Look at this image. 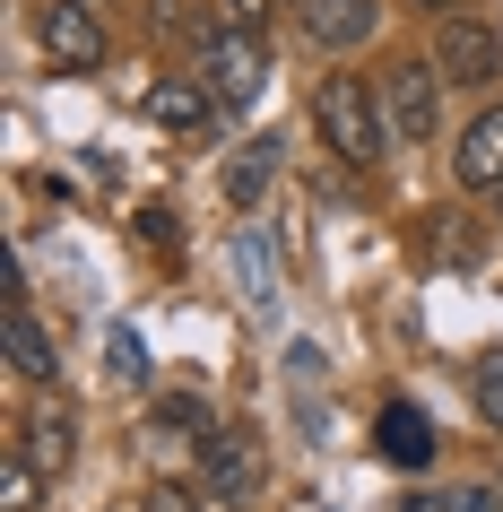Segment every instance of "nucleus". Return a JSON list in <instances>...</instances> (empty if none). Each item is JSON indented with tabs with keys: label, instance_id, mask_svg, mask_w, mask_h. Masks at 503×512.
I'll return each instance as SVG.
<instances>
[{
	"label": "nucleus",
	"instance_id": "f257e3e1",
	"mask_svg": "<svg viewBox=\"0 0 503 512\" xmlns=\"http://www.w3.org/2000/svg\"><path fill=\"white\" fill-rule=\"evenodd\" d=\"M313 122H321V139H330L347 165H373V157H382V139H391L365 79H321L313 87Z\"/></svg>",
	"mask_w": 503,
	"mask_h": 512
},
{
	"label": "nucleus",
	"instance_id": "f03ea898",
	"mask_svg": "<svg viewBox=\"0 0 503 512\" xmlns=\"http://www.w3.org/2000/svg\"><path fill=\"white\" fill-rule=\"evenodd\" d=\"M200 87H209L226 113L252 105V96L269 87V44H261V35H243V27H209V35H200Z\"/></svg>",
	"mask_w": 503,
	"mask_h": 512
},
{
	"label": "nucleus",
	"instance_id": "7ed1b4c3",
	"mask_svg": "<svg viewBox=\"0 0 503 512\" xmlns=\"http://www.w3.org/2000/svg\"><path fill=\"white\" fill-rule=\"evenodd\" d=\"M261 486H269V452H261V434H243V426L200 434V495H209V504H252Z\"/></svg>",
	"mask_w": 503,
	"mask_h": 512
},
{
	"label": "nucleus",
	"instance_id": "20e7f679",
	"mask_svg": "<svg viewBox=\"0 0 503 512\" xmlns=\"http://www.w3.org/2000/svg\"><path fill=\"white\" fill-rule=\"evenodd\" d=\"M373 105H382V131L417 148V139H434V122H443V70H434V61H399V70H382Z\"/></svg>",
	"mask_w": 503,
	"mask_h": 512
},
{
	"label": "nucleus",
	"instance_id": "39448f33",
	"mask_svg": "<svg viewBox=\"0 0 503 512\" xmlns=\"http://www.w3.org/2000/svg\"><path fill=\"white\" fill-rule=\"evenodd\" d=\"M35 35H44V53H53L61 70H105L113 61V35H105V18H96L87 0H44Z\"/></svg>",
	"mask_w": 503,
	"mask_h": 512
},
{
	"label": "nucleus",
	"instance_id": "423d86ee",
	"mask_svg": "<svg viewBox=\"0 0 503 512\" xmlns=\"http://www.w3.org/2000/svg\"><path fill=\"white\" fill-rule=\"evenodd\" d=\"M434 70L460 79V87L495 79V70H503V35L486 27V18H443V35H434Z\"/></svg>",
	"mask_w": 503,
	"mask_h": 512
},
{
	"label": "nucleus",
	"instance_id": "0eeeda50",
	"mask_svg": "<svg viewBox=\"0 0 503 512\" xmlns=\"http://www.w3.org/2000/svg\"><path fill=\"white\" fill-rule=\"evenodd\" d=\"M451 183L460 191H503V105H486L460 131V148H451Z\"/></svg>",
	"mask_w": 503,
	"mask_h": 512
},
{
	"label": "nucleus",
	"instance_id": "6e6552de",
	"mask_svg": "<svg viewBox=\"0 0 503 512\" xmlns=\"http://www.w3.org/2000/svg\"><path fill=\"white\" fill-rule=\"evenodd\" d=\"M148 113H157L165 131H183V139H209L217 122H226V105H217L200 79H157L148 87Z\"/></svg>",
	"mask_w": 503,
	"mask_h": 512
},
{
	"label": "nucleus",
	"instance_id": "1a4fd4ad",
	"mask_svg": "<svg viewBox=\"0 0 503 512\" xmlns=\"http://www.w3.org/2000/svg\"><path fill=\"white\" fill-rule=\"evenodd\" d=\"M373 452L391 460V469H425V460H434V426H425V408L391 400L382 417H373Z\"/></svg>",
	"mask_w": 503,
	"mask_h": 512
},
{
	"label": "nucleus",
	"instance_id": "9d476101",
	"mask_svg": "<svg viewBox=\"0 0 503 512\" xmlns=\"http://www.w3.org/2000/svg\"><path fill=\"white\" fill-rule=\"evenodd\" d=\"M304 35L321 53H356L373 35V0H304Z\"/></svg>",
	"mask_w": 503,
	"mask_h": 512
},
{
	"label": "nucleus",
	"instance_id": "9b49d317",
	"mask_svg": "<svg viewBox=\"0 0 503 512\" xmlns=\"http://www.w3.org/2000/svg\"><path fill=\"white\" fill-rule=\"evenodd\" d=\"M9 374H18V382H44V374H53V330L35 322L27 296H9Z\"/></svg>",
	"mask_w": 503,
	"mask_h": 512
},
{
	"label": "nucleus",
	"instance_id": "f8f14e48",
	"mask_svg": "<svg viewBox=\"0 0 503 512\" xmlns=\"http://www.w3.org/2000/svg\"><path fill=\"white\" fill-rule=\"evenodd\" d=\"M217 183H226V200H235V209H261V191L278 183V139H243Z\"/></svg>",
	"mask_w": 503,
	"mask_h": 512
},
{
	"label": "nucleus",
	"instance_id": "ddd939ff",
	"mask_svg": "<svg viewBox=\"0 0 503 512\" xmlns=\"http://www.w3.org/2000/svg\"><path fill=\"white\" fill-rule=\"evenodd\" d=\"M18 452H27L44 478H61V469H70V452H79V434H70V408H35L27 426H18Z\"/></svg>",
	"mask_w": 503,
	"mask_h": 512
},
{
	"label": "nucleus",
	"instance_id": "4468645a",
	"mask_svg": "<svg viewBox=\"0 0 503 512\" xmlns=\"http://www.w3.org/2000/svg\"><path fill=\"white\" fill-rule=\"evenodd\" d=\"M235 278H243V296H252V304H278V261H269L261 226H243V235H235Z\"/></svg>",
	"mask_w": 503,
	"mask_h": 512
},
{
	"label": "nucleus",
	"instance_id": "2eb2a0df",
	"mask_svg": "<svg viewBox=\"0 0 503 512\" xmlns=\"http://www.w3.org/2000/svg\"><path fill=\"white\" fill-rule=\"evenodd\" d=\"M469 408H477V426L503 434V348H477V365H469Z\"/></svg>",
	"mask_w": 503,
	"mask_h": 512
},
{
	"label": "nucleus",
	"instance_id": "dca6fc26",
	"mask_svg": "<svg viewBox=\"0 0 503 512\" xmlns=\"http://www.w3.org/2000/svg\"><path fill=\"white\" fill-rule=\"evenodd\" d=\"M35 504H44V469L27 452H9L0 460V512H35Z\"/></svg>",
	"mask_w": 503,
	"mask_h": 512
},
{
	"label": "nucleus",
	"instance_id": "f3484780",
	"mask_svg": "<svg viewBox=\"0 0 503 512\" xmlns=\"http://www.w3.org/2000/svg\"><path fill=\"white\" fill-rule=\"evenodd\" d=\"M105 374H113V382H148V339H139L131 322L105 330Z\"/></svg>",
	"mask_w": 503,
	"mask_h": 512
},
{
	"label": "nucleus",
	"instance_id": "a211bd4d",
	"mask_svg": "<svg viewBox=\"0 0 503 512\" xmlns=\"http://www.w3.org/2000/svg\"><path fill=\"white\" fill-rule=\"evenodd\" d=\"M157 426L165 434H217V417H209L200 391H165V400H157Z\"/></svg>",
	"mask_w": 503,
	"mask_h": 512
},
{
	"label": "nucleus",
	"instance_id": "6ab92c4d",
	"mask_svg": "<svg viewBox=\"0 0 503 512\" xmlns=\"http://www.w3.org/2000/svg\"><path fill=\"white\" fill-rule=\"evenodd\" d=\"M139 512H200V486H183V478H157L148 495H139Z\"/></svg>",
	"mask_w": 503,
	"mask_h": 512
},
{
	"label": "nucleus",
	"instance_id": "aec40b11",
	"mask_svg": "<svg viewBox=\"0 0 503 512\" xmlns=\"http://www.w3.org/2000/svg\"><path fill=\"white\" fill-rule=\"evenodd\" d=\"M434 512H503V486H451Z\"/></svg>",
	"mask_w": 503,
	"mask_h": 512
},
{
	"label": "nucleus",
	"instance_id": "412c9836",
	"mask_svg": "<svg viewBox=\"0 0 503 512\" xmlns=\"http://www.w3.org/2000/svg\"><path fill=\"white\" fill-rule=\"evenodd\" d=\"M226 9H235V27H243V35H252V27L269 18V0H226Z\"/></svg>",
	"mask_w": 503,
	"mask_h": 512
},
{
	"label": "nucleus",
	"instance_id": "4be33fe9",
	"mask_svg": "<svg viewBox=\"0 0 503 512\" xmlns=\"http://www.w3.org/2000/svg\"><path fill=\"white\" fill-rule=\"evenodd\" d=\"M425 9H451V18H460V0H425Z\"/></svg>",
	"mask_w": 503,
	"mask_h": 512
},
{
	"label": "nucleus",
	"instance_id": "5701e85b",
	"mask_svg": "<svg viewBox=\"0 0 503 512\" xmlns=\"http://www.w3.org/2000/svg\"><path fill=\"white\" fill-rule=\"evenodd\" d=\"M295 512H330V504H295Z\"/></svg>",
	"mask_w": 503,
	"mask_h": 512
},
{
	"label": "nucleus",
	"instance_id": "b1692460",
	"mask_svg": "<svg viewBox=\"0 0 503 512\" xmlns=\"http://www.w3.org/2000/svg\"><path fill=\"white\" fill-rule=\"evenodd\" d=\"M495 209H503V191H495Z\"/></svg>",
	"mask_w": 503,
	"mask_h": 512
}]
</instances>
